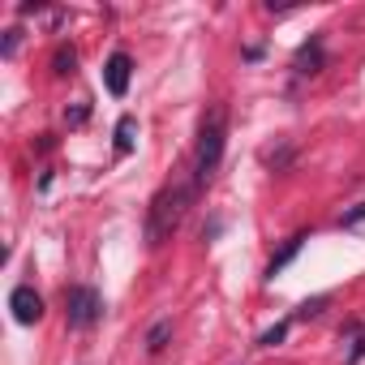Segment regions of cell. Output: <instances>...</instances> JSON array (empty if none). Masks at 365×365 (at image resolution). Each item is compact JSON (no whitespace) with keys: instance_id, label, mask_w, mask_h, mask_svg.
<instances>
[{"instance_id":"obj_1","label":"cell","mask_w":365,"mask_h":365,"mask_svg":"<svg viewBox=\"0 0 365 365\" xmlns=\"http://www.w3.org/2000/svg\"><path fill=\"white\" fill-rule=\"evenodd\" d=\"M224 142H228V112L215 103L202 125H198V146H194V190H202L215 176L220 159H224Z\"/></svg>"},{"instance_id":"obj_2","label":"cell","mask_w":365,"mask_h":365,"mask_svg":"<svg viewBox=\"0 0 365 365\" xmlns=\"http://www.w3.org/2000/svg\"><path fill=\"white\" fill-rule=\"evenodd\" d=\"M190 198H194L190 185H163L150 198V211H146V245H163L180 228V220H185V211H190Z\"/></svg>"},{"instance_id":"obj_3","label":"cell","mask_w":365,"mask_h":365,"mask_svg":"<svg viewBox=\"0 0 365 365\" xmlns=\"http://www.w3.org/2000/svg\"><path fill=\"white\" fill-rule=\"evenodd\" d=\"M99 314H103V297H99L95 288L78 284V288H69V292H65V322H69L73 331L95 327V322H99Z\"/></svg>"},{"instance_id":"obj_4","label":"cell","mask_w":365,"mask_h":365,"mask_svg":"<svg viewBox=\"0 0 365 365\" xmlns=\"http://www.w3.org/2000/svg\"><path fill=\"white\" fill-rule=\"evenodd\" d=\"M129 78H133V61H129V52H112V56L103 61V86H108V95L125 99V95H129Z\"/></svg>"},{"instance_id":"obj_5","label":"cell","mask_w":365,"mask_h":365,"mask_svg":"<svg viewBox=\"0 0 365 365\" xmlns=\"http://www.w3.org/2000/svg\"><path fill=\"white\" fill-rule=\"evenodd\" d=\"M9 309H14V318H18L22 327H35V322L43 318V297H39L31 284H22V288L9 292Z\"/></svg>"},{"instance_id":"obj_6","label":"cell","mask_w":365,"mask_h":365,"mask_svg":"<svg viewBox=\"0 0 365 365\" xmlns=\"http://www.w3.org/2000/svg\"><path fill=\"white\" fill-rule=\"evenodd\" d=\"M292 69H297V73H318V69H322V43H318V39H309V43L297 52Z\"/></svg>"},{"instance_id":"obj_7","label":"cell","mask_w":365,"mask_h":365,"mask_svg":"<svg viewBox=\"0 0 365 365\" xmlns=\"http://www.w3.org/2000/svg\"><path fill=\"white\" fill-rule=\"evenodd\" d=\"M301 245H305V232H297V237H292V241H288V245H284V250H279V254L271 258V262H267V275L275 279V275H279V271H284V267H288V262H292L297 254H301Z\"/></svg>"},{"instance_id":"obj_8","label":"cell","mask_w":365,"mask_h":365,"mask_svg":"<svg viewBox=\"0 0 365 365\" xmlns=\"http://www.w3.org/2000/svg\"><path fill=\"white\" fill-rule=\"evenodd\" d=\"M133 142H138V120L133 116H120L116 120V155H129Z\"/></svg>"},{"instance_id":"obj_9","label":"cell","mask_w":365,"mask_h":365,"mask_svg":"<svg viewBox=\"0 0 365 365\" xmlns=\"http://www.w3.org/2000/svg\"><path fill=\"white\" fill-rule=\"evenodd\" d=\"M73 69H78V52H73L69 43H61V48L52 52V73L65 78V73H73Z\"/></svg>"},{"instance_id":"obj_10","label":"cell","mask_w":365,"mask_h":365,"mask_svg":"<svg viewBox=\"0 0 365 365\" xmlns=\"http://www.w3.org/2000/svg\"><path fill=\"white\" fill-rule=\"evenodd\" d=\"M168 339H172V322L163 318V322H155V327L146 331V352H163V348H168Z\"/></svg>"},{"instance_id":"obj_11","label":"cell","mask_w":365,"mask_h":365,"mask_svg":"<svg viewBox=\"0 0 365 365\" xmlns=\"http://www.w3.org/2000/svg\"><path fill=\"white\" fill-rule=\"evenodd\" d=\"M284 335H288V322H275L271 331H262V335H258V348H275Z\"/></svg>"},{"instance_id":"obj_12","label":"cell","mask_w":365,"mask_h":365,"mask_svg":"<svg viewBox=\"0 0 365 365\" xmlns=\"http://www.w3.org/2000/svg\"><path fill=\"white\" fill-rule=\"evenodd\" d=\"M322 305H327V297H314V301H305V305H301V318H314V314H322Z\"/></svg>"},{"instance_id":"obj_13","label":"cell","mask_w":365,"mask_h":365,"mask_svg":"<svg viewBox=\"0 0 365 365\" xmlns=\"http://www.w3.org/2000/svg\"><path fill=\"white\" fill-rule=\"evenodd\" d=\"M361 220H365V202H356L348 215H339V224H344V228H348V224H361Z\"/></svg>"},{"instance_id":"obj_14","label":"cell","mask_w":365,"mask_h":365,"mask_svg":"<svg viewBox=\"0 0 365 365\" xmlns=\"http://www.w3.org/2000/svg\"><path fill=\"white\" fill-rule=\"evenodd\" d=\"M365 356V335L356 331V339H352V348H348V361H361Z\"/></svg>"},{"instance_id":"obj_15","label":"cell","mask_w":365,"mask_h":365,"mask_svg":"<svg viewBox=\"0 0 365 365\" xmlns=\"http://www.w3.org/2000/svg\"><path fill=\"white\" fill-rule=\"evenodd\" d=\"M18 39H22L18 31H5V48H0V52H5V56H14V52H18Z\"/></svg>"},{"instance_id":"obj_16","label":"cell","mask_w":365,"mask_h":365,"mask_svg":"<svg viewBox=\"0 0 365 365\" xmlns=\"http://www.w3.org/2000/svg\"><path fill=\"white\" fill-rule=\"evenodd\" d=\"M82 120H86V103H82V108H73V112H69V125H82Z\"/></svg>"}]
</instances>
